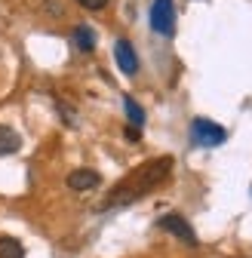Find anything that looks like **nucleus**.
<instances>
[{
  "label": "nucleus",
  "instance_id": "f257e3e1",
  "mask_svg": "<svg viewBox=\"0 0 252 258\" xmlns=\"http://www.w3.org/2000/svg\"><path fill=\"white\" fill-rule=\"evenodd\" d=\"M172 172V157H157V160H148L145 166H139L130 178H123L111 197L102 203V209H117V206H130L136 200H142L148 190H154L160 181H166V175Z\"/></svg>",
  "mask_w": 252,
  "mask_h": 258
},
{
  "label": "nucleus",
  "instance_id": "f03ea898",
  "mask_svg": "<svg viewBox=\"0 0 252 258\" xmlns=\"http://www.w3.org/2000/svg\"><path fill=\"white\" fill-rule=\"evenodd\" d=\"M225 139H228L225 129L218 123H212V120H206V117H197L191 123V142L200 145V148H218Z\"/></svg>",
  "mask_w": 252,
  "mask_h": 258
},
{
  "label": "nucleus",
  "instance_id": "7ed1b4c3",
  "mask_svg": "<svg viewBox=\"0 0 252 258\" xmlns=\"http://www.w3.org/2000/svg\"><path fill=\"white\" fill-rule=\"evenodd\" d=\"M157 228L166 231V234H172V237H178L184 246H191V249H197V246H200V240H197L194 228H191V224H187L178 212H169V215H163V218H157Z\"/></svg>",
  "mask_w": 252,
  "mask_h": 258
},
{
  "label": "nucleus",
  "instance_id": "20e7f679",
  "mask_svg": "<svg viewBox=\"0 0 252 258\" xmlns=\"http://www.w3.org/2000/svg\"><path fill=\"white\" fill-rule=\"evenodd\" d=\"M151 28L157 31V34L169 37L175 31V7L172 0H154L151 4Z\"/></svg>",
  "mask_w": 252,
  "mask_h": 258
},
{
  "label": "nucleus",
  "instance_id": "39448f33",
  "mask_svg": "<svg viewBox=\"0 0 252 258\" xmlns=\"http://www.w3.org/2000/svg\"><path fill=\"white\" fill-rule=\"evenodd\" d=\"M114 58H117L120 71H123L126 77H136V74H139V55H136V49H133L130 40H117V43H114Z\"/></svg>",
  "mask_w": 252,
  "mask_h": 258
},
{
  "label": "nucleus",
  "instance_id": "423d86ee",
  "mask_svg": "<svg viewBox=\"0 0 252 258\" xmlns=\"http://www.w3.org/2000/svg\"><path fill=\"white\" fill-rule=\"evenodd\" d=\"M102 184V175L96 169H74L68 175V187L71 190H92V187H99Z\"/></svg>",
  "mask_w": 252,
  "mask_h": 258
},
{
  "label": "nucleus",
  "instance_id": "0eeeda50",
  "mask_svg": "<svg viewBox=\"0 0 252 258\" xmlns=\"http://www.w3.org/2000/svg\"><path fill=\"white\" fill-rule=\"evenodd\" d=\"M71 43L80 49V52H92L96 49V31H92L89 25H77L71 31Z\"/></svg>",
  "mask_w": 252,
  "mask_h": 258
},
{
  "label": "nucleus",
  "instance_id": "6e6552de",
  "mask_svg": "<svg viewBox=\"0 0 252 258\" xmlns=\"http://www.w3.org/2000/svg\"><path fill=\"white\" fill-rule=\"evenodd\" d=\"M22 148V136L16 133V129L4 126L0 123V157H7V154H16Z\"/></svg>",
  "mask_w": 252,
  "mask_h": 258
},
{
  "label": "nucleus",
  "instance_id": "1a4fd4ad",
  "mask_svg": "<svg viewBox=\"0 0 252 258\" xmlns=\"http://www.w3.org/2000/svg\"><path fill=\"white\" fill-rule=\"evenodd\" d=\"M123 108H126V117H130V126H136V129L145 126V108L133 99V95H123Z\"/></svg>",
  "mask_w": 252,
  "mask_h": 258
},
{
  "label": "nucleus",
  "instance_id": "9d476101",
  "mask_svg": "<svg viewBox=\"0 0 252 258\" xmlns=\"http://www.w3.org/2000/svg\"><path fill=\"white\" fill-rule=\"evenodd\" d=\"M0 258H25V246L16 237H0Z\"/></svg>",
  "mask_w": 252,
  "mask_h": 258
},
{
  "label": "nucleus",
  "instance_id": "9b49d317",
  "mask_svg": "<svg viewBox=\"0 0 252 258\" xmlns=\"http://www.w3.org/2000/svg\"><path fill=\"white\" fill-rule=\"evenodd\" d=\"M77 4H80L83 10H92V13H96V10H105V7H108V0H77Z\"/></svg>",
  "mask_w": 252,
  "mask_h": 258
},
{
  "label": "nucleus",
  "instance_id": "f8f14e48",
  "mask_svg": "<svg viewBox=\"0 0 252 258\" xmlns=\"http://www.w3.org/2000/svg\"><path fill=\"white\" fill-rule=\"evenodd\" d=\"M139 136H142V133H139V129H136V126H130V129H126V139H130V142H136Z\"/></svg>",
  "mask_w": 252,
  "mask_h": 258
}]
</instances>
